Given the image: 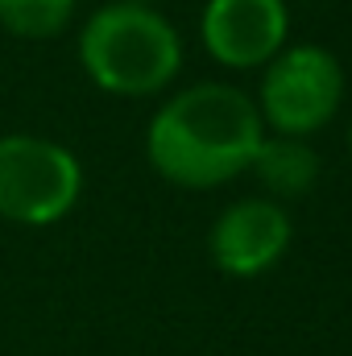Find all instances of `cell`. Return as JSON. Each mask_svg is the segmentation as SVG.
<instances>
[{
	"label": "cell",
	"mask_w": 352,
	"mask_h": 356,
	"mask_svg": "<svg viewBox=\"0 0 352 356\" xmlns=\"http://www.w3.org/2000/svg\"><path fill=\"white\" fill-rule=\"evenodd\" d=\"M265 141L253 95L232 83H191L175 91L145 129V158L186 191H211L249 175Z\"/></svg>",
	"instance_id": "obj_1"
},
{
	"label": "cell",
	"mask_w": 352,
	"mask_h": 356,
	"mask_svg": "<svg viewBox=\"0 0 352 356\" xmlns=\"http://www.w3.org/2000/svg\"><path fill=\"white\" fill-rule=\"evenodd\" d=\"M79 67L104 95H162L182 71V38L154 4L108 0L79 29Z\"/></svg>",
	"instance_id": "obj_2"
},
{
	"label": "cell",
	"mask_w": 352,
	"mask_h": 356,
	"mask_svg": "<svg viewBox=\"0 0 352 356\" xmlns=\"http://www.w3.org/2000/svg\"><path fill=\"white\" fill-rule=\"evenodd\" d=\"M83 162L63 141L38 133L0 137V220L17 228H54L83 199Z\"/></svg>",
	"instance_id": "obj_3"
},
{
	"label": "cell",
	"mask_w": 352,
	"mask_h": 356,
	"mask_svg": "<svg viewBox=\"0 0 352 356\" xmlns=\"http://www.w3.org/2000/svg\"><path fill=\"white\" fill-rule=\"evenodd\" d=\"M344 99V71L340 58L315 42L282 46L262 71L257 88V112L262 124H269L282 137H315L332 124Z\"/></svg>",
	"instance_id": "obj_4"
},
{
	"label": "cell",
	"mask_w": 352,
	"mask_h": 356,
	"mask_svg": "<svg viewBox=\"0 0 352 356\" xmlns=\"http://www.w3.org/2000/svg\"><path fill=\"white\" fill-rule=\"evenodd\" d=\"M286 0H207L199 13V42L228 71L265 67L286 46Z\"/></svg>",
	"instance_id": "obj_5"
},
{
	"label": "cell",
	"mask_w": 352,
	"mask_h": 356,
	"mask_svg": "<svg viewBox=\"0 0 352 356\" xmlns=\"http://www.w3.org/2000/svg\"><path fill=\"white\" fill-rule=\"evenodd\" d=\"M290 236L294 228L278 199H237L216 216L207 232V253L211 266L228 277H262L286 257Z\"/></svg>",
	"instance_id": "obj_6"
},
{
	"label": "cell",
	"mask_w": 352,
	"mask_h": 356,
	"mask_svg": "<svg viewBox=\"0 0 352 356\" xmlns=\"http://www.w3.org/2000/svg\"><path fill=\"white\" fill-rule=\"evenodd\" d=\"M249 170L257 175V182L273 199H303L319 182V154L303 137L265 133V141L257 145V158H253Z\"/></svg>",
	"instance_id": "obj_7"
},
{
	"label": "cell",
	"mask_w": 352,
	"mask_h": 356,
	"mask_svg": "<svg viewBox=\"0 0 352 356\" xmlns=\"http://www.w3.org/2000/svg\"><path fill=\"white\" fill-rule=\"evenodd\" d=\"M79 0H0V33L21 42H50L71 29Z\"/></svg>",
	"instance_id": "obj_8"
},
{
	"label": "cell",
	"mask_w": 352,
	"mask_h": 356,
	"mask_svg": "<svg viewBox=\"0 0 352 356\" xmlns=\"http://www.w3.org/2000/svg\"><path fill=\"white\" fill-rule=\"evenodd\" d=\"M129 4H154V8H158V0H129Z\"/></svg>",
	"instance_id": "obj_9"
},
{
	"label": "cell",
	"mask_w": 352,
	"mask_h": 356,
	"mask_svg": "<svg viewBox=\"0 0 352 356\" xmlns=\"http://www.w3.org/2000/svg\"><path fill=\"white\" fill-rule=\"evenodd\" d=\"M349 158H352V120H349Z\"/></svg>",
	"instance_id": "obj_10"
}]
</instances>
